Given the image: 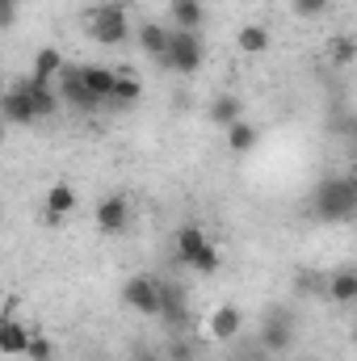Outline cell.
<instances>
[{
    "instance_id": "1",
    "label": "cell",
    "mask_w": 357,
    "mask_h": 361,
    "mask_svg": "<svg viewBox=\"0 0 357 361\" xmlns=\"http://www.w3.org/2000/svg\"><path fill=\"white\" fill-rule=\"evenodd\" d=\"M311 214L320 223H353L357 219V189L349 177H324L311 193Z\"/></svg>"
},
{
    "instance_id": "2",
    "label": "cell",
    "mask_w": 357,
    "mask_h": 361,
    "mask_svg": "<svg viewBox=\"0 0 357 361\" xmlns=\"http://www.w3.org/2000/svg\"><path fill=\"white\" fill-rule=\"evenodd\" d=\"M173 244H177V261H181V265H189L193 273H206V277H210V273L219 269V248L206 240V231H202V227H193V223H189V227H181Z\"/></svg>"
},
{
    "instance_id": "3",
    "label": "cell",
    "mask_w": 357,
    "mask_h": 361,
    "mask_svg": "<svg viewBox=\"0 0 357 361\" xmlns=\"http://www.w3.org/2000/svg\"><path fill=\"white\" fill-rule=\"evenodd\" d=\"M206 59V47H202V34L193 30H173V42H169V55L160 59V68L177 72V76H193Z\"/></svg>"
},
{
    "instance_id": "4",
    "label": "cell",
    "mask_w": 357,
    "mask_h": 361,
    "mask_svg": "<svg viewBox=\"0 0 357 361\" xmlns=\"http://www.w3.org/2000/svg\"><path fill=\"white\" fill-rule=\"evenodd\" d=\"M89 38L101 47H118L131 38V21L122 13V4H97L89 17Z\"/></svg>"
},
{
    "instance_id": "5",
    "label": "cell",
    "mask_w": 357,
    "mask_h": 361,
    "mask_svg": "<svg viewBox=\"0 0 357 361\" xmlns=\"http://www.w3.org/2000/svg\"><path fill=\"white\" fill-rule=\"evenodd\" d=\"M122 302L135 307L139 315H160V307H164V298H160V277H152V273L126 277V281H122Z\"/></svg>"
},
{
    "instance_id": "6",
    "label": "cell",
    "mask_w": 357,
    "mask_h": 361,
    "mask_svg": "<svg viewBox=\"0 0 357 361\" xmlns=\"http://www.w3.org/2000/svg\"><path fill=\"white\" fill-rule=\"evenodd\" d=\"M59 97H63L68 109H80V114H92V109L105 105V101L85 85V68H80V63H68V68H63V76H59Z\"/></svg>"
},
{
    "instance_id": "7",
    "label": "cell",
    "mask_w": 357,
    "mask_h": 361,
    "mask_svg": "<svg viewBox=\"0 0 357 361\" xmlns=\"http://www.w3.org/2000/svg\"><path fill=\"white\" fill-rule=\"evenodd\" d=\"M4 122L8 126H34L38 122V109H34V97H30V85L25 80H13L8 92H4Z\"/></svg>"
},
{
    "instance_id": "8",
    "label": "cell",
    "mask_w": 357,
    "mask_h": 361,
    "mask_svg": "<svg viewBox=\"0 0 357 361\" xmlns=\"http://www.w3.org/2000/svg\"><path fill=\"white\" fill-rule=\"evenodd\" d=\"M92 219H97V231L101 235H122L131 227V202L122 193H109V197L97 202V214Z\"/></svg>"
},
{
    "instance_id": "9",
    "label": "cell",
    "mask_w": 357,
    "mask_h": 361,
    "mask_svg": "<svg viewBox=\"0 0 357 361\" xmlns=\"http://www.w3.org/2000/svg\"><path fill=\"white\" fill-rule=\"evenodd\" d=\"M261 345H265L269 353H286L294 345V319H290V311L273 307L265 319H261Z\"/></svg>"
},
{
    "instance_id": "10",
    "label": "cell",
    "mask_w": 357,
    "mask_h": 361,
    "mask_svg": "<svg viewBox=\"0 0 357 361\" xmlns=\"http://www.w3.org/2000/svg\"><path fill=\"white\" fill-rule=\"evenodd\" d=\"M169 42H173V25H164V21H143L139 34H135V47H139L147 59H156V63L169 55Z\"/></svg>"
},
{
    "instance_id": "11",
    "label": "cell",
    "mask_w": 357,
    "mask_h": 361,
    "mask_svg": "<svg viewBox=\"0 0 357 361\" xmlns=\"http://www.w3.org/2000/svg\"><path fill=\"white\" fill-rule=\"evenodd\" d=\"M160 298H164L160 319H164L169 328H185V324H189V298H185V286H177V281H160Z\"/></svg>"
},
{
    "instance_id": "12",
    "label": "cell",
    "mask_w": 357,
    "mask_h": 361,
    "mask_svg": "<svg viewBox=\"0 0 357 361\" xmlns=\"http://www.w3.org/2000/svg\"><path fill=\"white\" fill-rule=\"evenodd\" d=\"M206 328H210V336L214 341H236L240 336V328H244V311L240 307H231V302H223V307H214L210 311V319H206Z\"/></svg>"
},
{
    "instance_id": "13",
    "label": "cell",
    "mask_w": 357,
    "mask_h": 361,
    "mask_svg": "<svg viewBox=\"0 0 357 361\" xmlns=\"http://www.w3.org/2000/svg\"><path fill=\"white\" fill-rule=\"evenodd\" d=\"M42 210H47V223H63V219L76 210V189H72L68 180H55V185L47 189V202H42Z\"/></svg>"
},
{
    "instance_id": "14",
    "label": "cell",
    "mask_w": 357,
    "mask_h": 361,
    "mask_svg": "<svg viewBox=\"0 0 357 361\" xmlns=\"http://www.w3.org/2000/svg\"><path fill=\"white\" fill-rule=\"evenodd\" d=\"M169 25H173V30H193V34H202V25H206L202 0H169Z\"/></svg>"
},
{
    "instance_id": "15",
    "label": "cell",
    "mask_w": 357,
    "mask_h": 361,
    "mask_svg": "<svg viewBox=\"0 0 357 361\" xmlns=\"http://www.w3.org/2000/svg\"><path fill=\"white\" fill-rule=\"evenodd\" d=\"M63 68H68V59L55 51V47H42L38 55H34V80H42V85H59V76H63Z\"/></svg>"
},
{
    "instance_id": "16",
    "label": "cell",
    "mask_w": 357,
    "mask_h": 361,
    "mask_svg": "<svg viewBox=\"0 0 357 361\" xmlns=\"http://www.w3.org/2000/svg\"><path fill=\"white\" fill-rule=\"evenodd\" d=\"M206 114H210V122H214V126H223V130H227V126H236V122L244 118V101H240L236 92H219V97L210 101V109H206Z\"/></svg>"
},
{
    "instance_id": "17",
    "label": "cell",
    "mask_w": 357,
    "mask_h": 361,
    "mask_svg": "<svg viewBox=\"0 0 357 361\" xmlns=\"http://www.w3.org/2000/svg\"><path fill=\"white\" fill-rule=\"evenodd\" d=\"M30 341H34V332H25L17 319H4V324H0V353L21 357V353L30 349Z\"/></svg>"
},
{
    "instance_id": "18",
    "label": "cell",
    "mask_w": 357,
    "mask_h": 361,
    "mask_svg": "<svg viewBox=\"0 0 357 361\" xmlns=\"http://www.w3.org/2000/svg\"><path fill=\"white\" fill-rule=\"evenodd\" d=\"M236 47L244 51V55H265L269 47H273V34H269V25H240V34H236Z\"/></svg>"
},
{
    "instance_id": "19",
    "label": "cell",
    "mask_w": 357,
    "mask_h": 361,
    "mask_svg": "<svg viewBox=\"0 0 357 361\" xmlns=\"http://www.w3.org/2000/svg\"><path fill=\"white\" fill-rule=\"evenodd\" d=\"M85 68V85H89L101 101H109L114 97V85H118V72L114 68H101V63H80Z\"/></svg>"
},
{
    "instance_id": "20",
    "label": "cell",
    "mask_w": 357,
    "mask_h": 361,
    "mask_svg": "<svg viewBox=\"0 0 357 361\" xmlns=\"http://www.w3.org/2000/svg\"><path fill=\"white\" fill-rule=\"evenodd\" d=\"M357 59V38L353 34H332L328 38V63L332 68H349Z\"/></svg>"
},
{
    "instance_id": "21",
    "label": "cell",
    "mask_w": 357,
    "mask_h": 361,
    "mask_svg": "<svg viewBox=\"0 0 357 361\" xmlns=\"http://www.w3.org/2000/svg\"><path fill=\"white\" fill-rule=\"evenodd\" d=\"M257 139H261V135H257V126H253V122H244V118H240L236 126H227V147H231L236 156H248V152L257 147Z\"/></svg>"
},
{
    "instance_id": "22",
    "label": "cell",
    "mask_w": 357,
    "mask_h": 361,
    "mask_svg": "<svg viewBox=\"0 0 357 361\" xmlns=\"http://www.w3.org/2000/svg\"><path fill=\"white\" fill-rule=\"evenodd\" d=\"M143 97V85H139V76H126V72H118V85H114V105H135Z\"/></svg>"
},
{
    "instance_id": "23",
    "label": "cell",
    "mask_w": 357,
    "mask_h": 361,
    "mask_svg": "<svg viewBox=\"0 0 357 361\" xmlns=\"http://www.w3.org/2000/svg\"><path fill=\"white\" fill-rule=\"evenodd\" d=\"M328 294H332L337 302H353V298H357V273L353 269H341L332 281H328Z\"/></svg>"
},
{
    "instance_id": "24",
    "label": "cell",
    "mask_w": 357,
    "mask_h": 361,
    "mask_svg": "<svg viewBox=\"0 0 357 361\" xmlns=\"http://www.w3.org/2000/svg\"><path fill=\"white\" fill-rule=\"evenodd\" d=\"M25 357H30V361H55V341H51V336H42V332H34V341H30Z\"/></svg>"
},
{
    "instance_id": "25",
    "label": "cell",
    "mask_w": 357,
    "mask_h": 361,
    "mask_svg": "<svg viewBox=\"0 0 357 361\" xmlns=\"http://www.w3.org/2000/svg\"><path fill=\"white\" fill-rule=\"evenodd\" d=\"M290 8H294L298 17L315 21V17H324V13H328V0H290Z\"/></svg>"
},
{
    "instance_id": "26",
    "label": "cell",
    "mask_w": 357,
    "mask_h": 361,
    "mask_svg": "<svg viewBox=\"0 0 357 361\" xmlns=\"http://www.w3.org/2000/svg\"><path fill=\"white\" fill-rule=\"evenodd\" d=\"M0 25H4V30L17 25V0H0Z\"/></svg>"
},
{
    "instance_id": "27",
    "label": "cell",
    "mask_w": 357,
    "mask_h": 361,
    "mask_svg": "<svg viewBox=\"0 0 357 361\" xmlns=\"http://www.w3.org/2000/svg\"><path fill=\"white\" fill-rule=\"evenodd\" d=\"M164 357H169V361H193V345H185V341H177V345H173V349H169Z\"/></svg>"
},
{
    "instance_id": "28",
    "label": "cell",
    "mask_w": 357,
    "mask_h": 361,
    "mask_svg": "<svg viewBox=\"0 0 357 361\" xmlns=\"http://www.w3.org/2000/svg\"><path fill=\"white\" fill-rule=\"evenodd\" d=\"M135 361H169V357H160L152 345H135Z\"/></svg>"
},
{
    "instance_id": "29",
    "label": "cell",
    "mask_w": 357,
    "mask_h": 361,
    "mask_svg": "<svg viewBox=\"0 0 357 361\" xmlns=\"http://www.w3.org/2000/svg\"><path fill=\"white\" fill-rule=\"evenodd\" d=\"M349 180H353V189H357V173H353V177H349Z\"/></svg>"
},
{
    "instance_id": "30",
    "label": "cell",
    "mask_w": 357,
    "mask_h": 361,
    "mask_svg": "<svg viewBox=\"0 0 357 361\" xmlns=\"http://www.w3.org/2000/svg\"><path fill=\"white\" fill-rule=\"evenodd\" d=\"M349 307H353V311H357V298H353V302H349Z\"/></svg>"
}]
</instances>
